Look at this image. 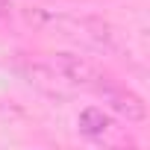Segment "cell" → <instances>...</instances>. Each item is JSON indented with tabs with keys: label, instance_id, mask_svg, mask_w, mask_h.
<instances>
[{
	"label": "cell",
	"instance_id": "obj_1",
	"mask_svg": "<svg viewBox=\"0 0 150 150\" xmlns=\"http://www.w3.org/2000/svg\"><path fill=\"white\" fill-rule=\"evenodd\" d=\"M24 18L33 24V27H41V30H53L65 38H74V41H83V44H91V47H100V50H112L115 47V30L100 21V18H88V15H62V12H53V9H41V6H27L24 9Z\"/></svg>",
	"mask_w": 150,
	"mask_h": 150
},
{
	"label": "cell",
	"instance_id": "obj_2",
	"mask_svg": "<svg viewBox=\"0 0 150 150\" xmlns=\"http://www.w3.org/2000/svg\"><path fill=\"white\" fill-rule=\"evenodd\" d=\"M68 91H77V88H91L97 91L106 83V74L86 56L80 53H50L47 59H41Z\"/></svg>",
	"mask_w": 150,
	"mask_h": 150
},
{
	"label": "cell",
	"instance_id": "obj_3",
	"mask_svg": "<svg viewBox=\"0 0 150 150\" xmlns=\"http://www.w3.org/2000/svg\"><path fill=\"white\" fill-rule=\"evenodd\" d=\"M97 94H103V100L109 103V109L118 112V115L127 118V121H144V115H147L144 100H141L138 94H132V91H127V88H118V86H112L109 80L97 88Z\"/></svg>",
	"mask_w": 150,
	"mask_h": 150
},
{
	"label": "cell",
	"instance_id": "obj_4",
	"mask_svg": "<svg viewBox=\"0 0 150 150\" xmlns=\"http://www.w3.org/2000/svg\"><path fill=\"white\" fill-rule=\"evenodd\" d=\"M77 129L88 138H103L109 129H112V118L100 109V106H86L77 118Z\"/></svg>",
	"mask_w": 150,
	"mask_h": 150
},
{
	"label": "cell",
	"instance_id": "obj_5",
	"mask_svg": "<svg viewBox=\"0 0 150 150\" xmlns=\"http://www.w3.org/2000/svg\"><path fill=\"white\" fill-rule=\"evenodd\" d=\"M12 15V0H0V18H9Z\"/></svg>",
	"mask_w": 150,
	"mask_h": 150
}]
</instances>
